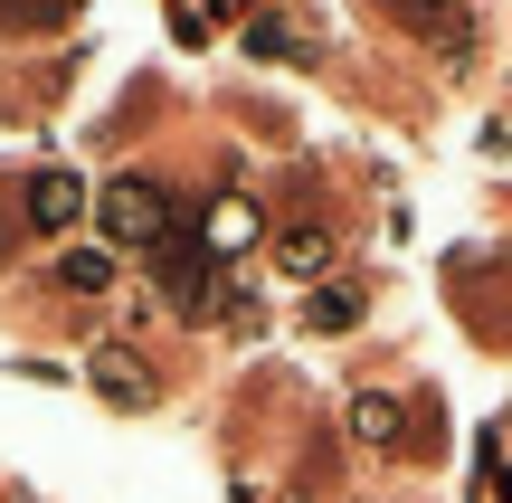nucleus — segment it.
Returning <instances> with one entry per match:
<instances>
[{
  "instance_id": "obj_2",
  "label": "nucleus",
  "mask_w": 512,
  "mask_h": 503,
  "mask_svg": "<svg viewBox=\"0 0 512 503\" xmlns=\"http://www.w3.org/2000/svg\"><path fill=\"white\" fill-rule=\"evenodd\" d=\"M95 219H105V238L114 247H162V228H171V209H162V190L152 181H105V200H95Z\"/></svg>"
},
{
  "instance_id": "obj_10",
  "label": "nucleus",
  "mask_w": 512,
  "mask_h": 503,
  "mask_svg": "<svg viewBox=\"0 0 512 503\" xmlns=\"http://www.w3.org/2000/svg\"><path fill=\"white\" fill-rule=\"evenodd\" d=\"M19 228H29V219H10V200H0V257L19 247Z\"/></svg>"
},
{
  "instance_id": "obj_3",
  "label": "nucleus",
  "mask_w": 512,
  "mask_h": 503,
  "mask_svg": "<svg viewBox=\"0 0 512 503\" xmlns=\"http://www.w3.org/2000/svg\"><path fill=\"white\" fill-rule=\"evenodd\" d=\"M389 19H399L408 38H427V48H475V19H465V0H380Z\"/></svg>"
},
{
  "instance_id": "obj_6",
  "label": "nucleus",
  "mask_w": 512,
  "mask_h": 503,
  "mask_svg": "<svg viewBox=\"0 0 512 503\" xmlns=\"http://www.w3.org/2000/svg\"><path fill=\"white\" fill-rule=\"evenodd\" d=\"M57 285H67V295H105L114 285V247H67V257H57Z\"/></svg>"
},
{
  "instance_id": "obj_5",
  "label": "nucleus",
  "mask_w": 512,
  "mask_h": 503,
  "mask_svg": "<svg viewBox=\"0 0 512 503\" xmlns=\"http://www.w3.org/2000/svg\"><path fill=\"white\" fill-rule=\"evenodd\" d=\"M86 380L114 399V409H152V380H143V361H133V352H95Z\"/></svg>"
},
{
  "instance_id": "obj_1",
  "label": "nucleus",
  "mask_w": 512,
  "mask_h": 503,
  "mask_svg": "<svg viewBox=\"0 0 512 503\" xmlns=\"http://www.w3.org/2000/svg\"><path fill=\"white\" fill-rule=\"evenodd\" d=\"M152 295H171L181 314L209 304V238H200V228H181V219L162 228V247H152Z\"/></svg>"
},
{
  "instance_id": "obj_9",
  "label": "nucleus",
  "mask_w": 512,
  "mask_h": 503,
  "mask_svg": "<svg viewBox=\"0 0 512 503\" xmlns=\"http://www.w3.org/2000/svg\"><path fill=\"white\" fill-rule=\"evenodd\" d=\"M285 266H294V276H323V266H332V238H323V228H294V238H285Z\"/></svg>"
},
{
  "instance_id": "obj_4",
  "label": "nucleus",
  "mask_w": 512,
  "mask_h": 503,
  "mask_svg": "<svg viewBox=\"0 0 512 503\" xmlns=\"http://www.w3.org/2000/svg\"><path fill=\"white\" fill-rule=\"evenodd\" d=\"M19 219L29 228H76L86 219V181H76V171H38V181L19 190Z\"/></svg>"
},
{
  "instance_id": "obj_7",
  "label": "nucleus",
  "mask_w": 512,
  "mask_h": 503,
  "mask_svg": "<svg viewBox=\"0 0 512 503\" xmlns=\"http://www.w3.org/2000/svg\"><path fill=\"white\" fill-rule=\"evenodd\" d=\"M200 238H209V257H238V247L256 238V200H219V209H209V228H200Z\"/></svg>"
},
{
  "instance_id": "obj_8",
  "label": "nucleus",
  "mask_w": 512,
  "mask_h": 503,
  "mask_svg": "<svg viewBox=\"0 0 512 503\" xmlns=\"http://www.w3.org/2000/svg\"><path fill=\"white\" fill-rule=\"evenodd\" d=\"M304 323H313V333H351V323H361V285H323V295H304Z\"/></svg>"
}]
</instances>
